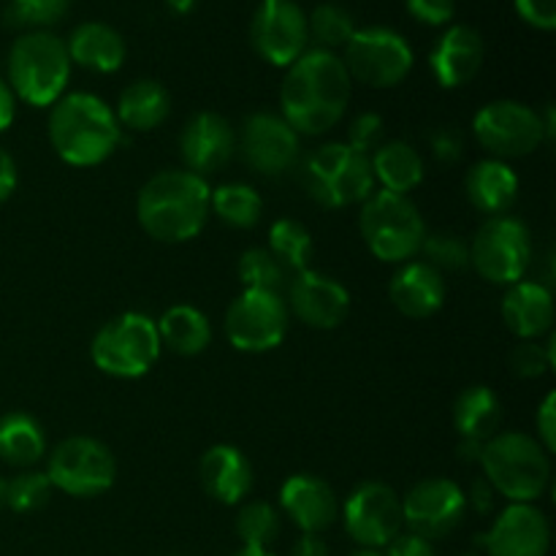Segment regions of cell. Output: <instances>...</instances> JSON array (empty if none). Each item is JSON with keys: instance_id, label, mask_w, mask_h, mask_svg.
Wrapping results in <instances>:
<instances>
[{"instance_id": "1", "label": "cell", "mask_w": 556, "mask_h": 556, "mask_svg": "<svg viewBox=\"0 0 556 556\" xmlns=\"http://www.w3.org/2000/svg\"><path fill=\"white\" fill-rule=\"evenodd\" d=\"M351 76L337 52L307 49L293 60L280 87V117L299 136L329 134L351 101Z\"/></svg>"}, {"instance_id": "2", "label": "cell", "mask_w": 556, "mask_h": 556, "mask_svg": "<svg viewBox=\"0 0 556 556\" xmlns=\"http://www.w3.org/2000/svg\"><path fill=\"white\" fill-rule=\"evenodd\" d=\"M210 182L185 168L157 172L136 199L139 226L155 242L179 244L199 237L210 217Z\"/></svg>"}, {"instance_id": "3", "label": "cell", "mask_w": 556, "mask_h": 556, "mask_svg": "<svg viewBox=\"0 0 556 556\" xmlns=\"http://www.w3.org/2000/svg\"><path fill=\"white\" fill-rule=\"evenodd\" d=\"M49 141L71 166H98L119 147L123 128L106 101L92 92H71L52 106Z\"/></svg>"}, {"instance_id": "4", "label": "cell", "mask_w": 556, "mask_h": 556, "mask_svg": "<svg viewBox=\"0 0 556 556\" xmlns=\"http://www.w3.org/2000/svg\"><path fill=\"white\" fill-rule=\"evenodd\" d=\"M483 478L510 503H535L552 483V454L527 432H497L483 443Z\"/></svg>"}, {"instance_id": "5", "label": "cell", "mask_w": 556, "mask_h": 556, "mask_svg": "<svg viewBox=\"0 0 556 556\" xmlns=\"http://www.w3.org/2000/svg\"><path fill=\"white\" fill-rule=\"evenodd\" d=\"M65 41L49 30H27L9 52V87L30 106H52L71 79Z\"/></svg>"}, {"instance_id": "6", "label": "cell", "mask_w": 556, "mask_h": 556, "mask_svg": "<svg viewBox=\"0 0 556 556\" xmlns=\"http://www.w3.org/2000/svg\"><path fill=\"white\" fill-rule=\"evenodd\" d=\"M299 182L315 204L326 210L364 204L375 193L369 155H362L345 141H331L304 157Z\"/></svg>"}, {"instance_id": "7", "label": "cell", "mask_w": 556, "mask_h": 556, "mask_svg": "<svg viewBox=\"0 0 556 556\" xmlns=\"http://www.w3.org/2000/svg\"><path fill=\"white\" fill-rule=\"evenodd\" d=\"M362 237L375 258L386 264H407L421 253L427 223L407 195L378 190L362 206Z\"/></svg>"}, {"instance_id": "8", "label": "cell", "mask_w": 556, "mask_h": 556, "mask_svg": "<svg viewBox=\"0 0 556 556\" xmlns=\"http://www.w3.org/2000/svg\"><path fill=\"white\" fill-rule=\"evenodd\" d=\"M161 348L157 324L150 315L123 313L92 337L90 358L101 372L134 380L155 367Z\"/></svg>"}, {"instance_id": "9", "label": "cell", "mask_w": 556, "mask_h": 556, "mask_svg": "<svg viewBox=\"0 0 556 556\" xmlns=\"http://www.w3.org/2000/svg\"><path fill=\"white\" fill-rule=\"evenodd\" d=\"M470 264L492 286L525 280L532 264L530 228L510 215L489 217L472 237Z\"/></svg>"}, {"instance_id": "10", "label": "cell", "mask_w": 556, "mask_h": 556, "mask_svg": "<svg viewBox=\"0 0 556 556\" xmlns=\"http://www.w3.org/2000/svg\"><path fill=\"white\" fill-rule=\"evenodd\" d=\"M47 478L52 489H60L68 497H98L114 486L117 459L101 440L76 434L58 443L49 454Z\"/></svg>"}, {"instance_id": "11", "label": "cell", "mask_w": 556, "mask_h": 556, "mask_svg": "<svg viewBox=\"0 0 556 556\" xmlns=\"http://www.w3.org/2000/svg\"><path fill=\"white\" fill-rule=\"evenodd\" d=\"M342 63H345L351 81L356 79L375 90H386V87H396L410 74L416 54L405 36L391 27L375 25L353 33L351 41L345 43Z\"/></svg>"}, {"instance_id": "12", "label": "cell", "mask_w": 556, "mask_h": 556, "mask_svg": "<svg viewBox=\"0 0 556 556\" xmlns=\"http://www.w3.org/2000/svg\"><path fill=\"white\" fill-rule=\"evenodd\" d=\"M472 134L494 161L505 163L532 155L546 141L541 114L521 101H492L481 106L472 119Z\"/></svg>"}, {"instance_id": "13", "label": "cell", "mask_w": 556, "mask_h": 556, "mask_svg": "<svg viewBox=\"0 0 556 556\" xmlns=\"http://www.w3.org/2000/svg\"><path fill=\"white\" fill-rule=\"evenodd\" d=\"M288 304L275 291H242L226 313V337L242 353H266L288 334Z\"/></svg>"}, {"instance_id": "14", "label": "cell", "mask_w": 556, "mask_h": 556, "mask_svg": "<svg viewBox=\"0 0 556 556\" xmlns=\"http://www.w3.org/2000/svg\"><path fill=\"white\" fill-rule=\"evenodd\" d=\"M345 532L358 543V548H380L383 552L402 532V500L391 486L380 481H367L351 492L342 508Z\"/></svg>"}, {"instance_id": "15", "label": "cell", "mask_w": 556, "mask_h": 556, "mask_svg": "<svg viewBox=\"0 0 556 556\" xmlns=\"http://www.w3.org/2000/svg\"><path fill=\"white\" fill-rule=\"evenodd\" d=\"M465 514L467 494L448 478H427L416 483L402 503V525L424 541L451 535L465 521Z\"/></svg>"}, {"instance_id": "16", "label": "cell", "mask_w": 556, "mask_h": 556, "mask_svg": "<svg viewBox=\"0 0 556 556\" xmlns=\"http://www.w3.org/2000/svg\"><path fill=\"white\" fill-rule=\"evenodd\" d=\"M253 49L277 68H288L307 52V14L293 0H261L250 25Z\"/></svg>"}, {"instance_id": "17", "label": "cell", "mask_w": 556, "mask_h": 556, "mask_svg": "<svg viewBox=\"0 0 556 556\" xmlns=\"http://www.w3.org/2000/svg\"><path fill=\"white\" fill-rule=\"evenodd\" d=\"M239 152L253 172L264 177H280L299 163L302 139L280 114L255 112L244 119Z\"/></svg>"}, {"instance_id": "18", "label": "cell", "mask_w": 556, "mask_h": 556, "mask_svg": "<svg viewBox=\"0 0 556 556\" xmlns=\"http://www.w3.org/2000/svg\"><path fill=\"white\" fill-rule=\"evenodd\" d=\"M288 313L309 329H337L351 313V293L334 277L320 271H302L288 288Z\"/></svg>"}, {"instance_id": "19", "label": "cell", "mask_w": 556, "mask_h": 556, "mask_svg": "<svg viewBox=\"0 0 556 556\" xmlns=\"http://www.w3.org/2000/svg\"><path fill=\"white\" fill-rule=\"evenodd\" d=\"M489 556H546L552 527L535 503H510L483 538Z\"/></svg>"}, {"instance_id": "20", "label": "cell", "mask_w": 556, "mask_h": 556, "mask_svg": "<svg viewBox=\"0 0 556 556\" xmlns=\"http://www.w3.org/2000/svg\"><path fill=\"white\" fill-rule=\"evenodd\" d=\"M233 150H237V134L231 123L215 112L193 114L179 134V155L185 161V172L199 174V177L220 172L231 161Z\"/></svg>"}, {"instance_id": "21", "label": "cell", "mask_w": 556, "mask_h": 556, "mask_svg": "<svg viewBox=\"0 0 556 556\" xmlns=\"http://www.w3.org/2000/svg\"><path fill=\"white\" fill-rule=\"evenodd\" d=\"M483 38L476 27L470 25H451L429 54V68L438 79L440 87L445 90H456V87L467 85L478 76L483 65Z\"/></svg>"}, {"instance_id": "22", "label": "cell", "mask_w": 556, "mask_h": 556, "mask_svg": "<svg viewBox=\"0 0 556 556\" xmlns=\"http://www.w3.org/2000/svg\"><path fill=\"white\" fill-rule=\"evenodd\" d=\"M280 510L304 532L320 535L340 516L334 489L315 476H291L280 489Z\"/></svg>"}, {"instance_id": "23", "label": "cell", "mask_w": 556, "mask_h": 556, "mask_svg": "<svg viewBox=\"0 0 556 556\" xmlns=\"http://www.w3.org/2000/svg\"><path fill=\"white\" fill-rule=\"evenodd\" d=\"M389 299L405 318H429L445 302V277L427 261H407L391 277Z\"/></svg>"}, {"instance_id": "24", "label": "cell", "mask_w": 556, "mask_h": 556, "mask_svg": "<svg viewBox=\"0 0 556 556\" xmlns=\"http://www.w3.org/2000/svg\"><path fill=\"white\" fill-rule=\"evenodd\" d=\"M204 492L223 505H239L253 489V465L233 445H212L199 462Z\"/></svg>"}, {"instance_id": "25", "label": "cell", "mask_w": 556, "mask_h": 556, "mask_svg": "<svg viewBox=\"0 0 556 556\" xmlns=\"http://www.w3.org/2000/svg\"><path fill=\"white\" fill-rule=\"evenodd\" d=\"M503 320L521 340H538L554 326V293L543 282L519 280L503 299Z\"/></svg>"}, {"instance_id": "26", "label": "cell", "mask_w": 556, "mask_h": 556, "mask_svg": "<svg viewBox=\"0 0 556 556\" xmlns=\"http://www.w3.org/2000/svg\"><path fill=\"white\" fill-rule=\"evenodd\" d=\"M71 63L96 74H114L125 63V41L106 22H85L65 41Z\"/></svg>"}, {"instance_id": "27", "label": "cell", "mask_w": 556, "mask_h": 556, "mask_svg": "<svg viewBox=\"0 0 556 556\" xmlns=\"http://www.w3.org/2000/svg\"><path fill=\"white\" fill-rule=\"evenodd\" d=\"M465 190L467 199L478 212L497 217L514 206L516 195H519V177L505 161L486 157V161L476 163L470 168L465 179Z\"/></svg>"}, {"instance_id": "28", "label": "cell", "mask_w": 556, "mask_h": 556, "mask_svg": "<svg viewBox=\"0 0 556 556\" xmlns=\"http://www.w3.org/2000/svg\"><path fill=\"white\" fill-rule=\"evenodd\" d=\"M375 185L389 193L407 195L424 182V157L407 141H383L378 150L369 155Z\"/></svg>"}, {"instance_id": "29", "label": "cell", "mask_w": 556, "mask_h": 556, "mask_svg": "<svg viewBox=\"0 0 556 556\" xmlns=\"http://www.w3.org/2000/svg\"><path fill=\"white\" fill-rule=\"evenodd\" d=\"M168 112H172V96L166 87L155 79H139L130 81L119 92L114 117H117L119 128L125 125L134 134H141V130H155L168 117Z\"/></svg>"}, {"instance_id": "30", "label": "cell", "mask_w": 556, "mask_h": 556, "mask_svg": "<svg viewBox=\"0 0 556 556\" xmlns=\"http://www.w3.org/2000/svg\"><path fill=\"white\" fill-rule=\"evenodd\" d=\"M155 324L161 345H166L172 353H179V356H199L212 342L210 320L193 304H174Z\"/></svg>"}, {"instance_id": "31", "label": "cell", "mask_w": 556, "mask_h": 556, "mask_svg": "<svg viewBox=\"0 0 556 556\" xmlns=\"http://www.w3.org/2000/svg\"><path fill=\"white\" fill-rule=\"evenodd\" d=\"M47 454L43 427L27 413H5L0 416V459L20 470H30Z\"/></svg>"}, {"instance_id": "32", "label": "cell", "mask_w": 556, "mask_h": 556, "mask_svg": "<svg viewBox=\"0 0 556 556\" xmlns=\"http://www.w3.org/2000/svg\"><path fill=\"white\" fill-rule=\"evenodd\" d=\"M503 421V405L500 396L486 386H470L462 391L454 402V427L462 440H481L486 443L494 438Z\"/></svg>"}, {"instance_id": "33", "label": "cell", "mask_w": 556, "mask_h": 556, "mask_svg": "<svg viewBox=\"0 0 556 556\" xmlns=\"http://www.w3.org/2000/svg\"><path fill=\"white\" fill-rule=\"evenodd\" d=\"M210 210L215 212L217 220L231 228H253L264 215V201L258 190L244 182H228L212 190Z\"/></svg>"}, {"instance_id": "34", "label": "cell", "mask_w": 556, "mask_h": 556, "mask_svg": "<svg viewBox=\"0 0 556 556\" xmlns=\"http://www.w3.org/2000/svg\"><path fill=\"white\" fill-rule=\"evenodd\" d=\"M266 250L286 266V271L302 275V271L309 269V261H313V237L299 220L280 217V220L271 223L269 248Z\"/></svg>"}, {"instance_id": "35", "label": "cell", "mask_w": 556, "mask_h": 556, "mask_svg": "<svg viewBox=\"0 0 556 556\" xmlns=\"http://www.w3.org/2000/svg\"><path fill=\"white\" fill-rule=\"evenodd\" d=\"M356 22L348 9L337 3H324L318 9H313V14L307 16V36L315 43V49H326V52H334V49H345V43L351 41L353 33H356Z\"/></svg>"}, {"instance_id": "36", "label": "cell", "mask_w": 556, "mask_h": 556, "mask_svg": "<svg viewBox=\"0 0 556 556\" xmlns=\"http://www.w3.org/2000/svg\"><path fill=\"white\" fill-rule=\"evenodd\" d=\"M237 275L244 291H275L280 293L288 282V271L266 248L244 250L237 264Z\"/></svg>"}, {"instance_id": "37", "label": "cell", "mask_w": 556, "mask_h": 556, "mask_svg": "<svg viewBox=\"0 0 556 556\" xmlns=\"http://www.w3.org/2000/svg\"><path fill=\"white\" fill-rule=\"evenodd\" d=\"M237 535L242 546L269 548L271 541L280 535V510L266 500L244 503L237 514Z\"/></svg>"}, {"instance_id": "38", "label": "cell", "mask_w": 556, "mask_h": 556, "mask_svg": "<svg viewBox=\"0 0 556 556\" xmlns=\"http://www.w3.org/2000/svg\"><path fill=\"white\" fill-rule=\"evenodd\" d=\"M71 9V0H9L5 22L14 27H49L63 20Z\"/></svg>"}, {"instance_id": "39", "label": "cell", "mask_w": 556, "mask_h": 556, "mask_svg": "<svg viewBox=\"0 0 556 556\" xmlns=\"http://www.w3.org/2000/svg\"><path fill=\"white\" fill-rule=\"evenodd\" d=\"M421 253L427 255V264L443 275V271H462L470 266V244L456 233H432L424 239Z\"/></svg>"}, {"instance_id": "40", "label": "cell", "mask_w": 556, "mask_h": 556, "mask_svg": "<svg viewBox=\"0 0 556 556\" xmlns=\"http://www.w3.org/2000/svg\"><path fill=\"white\" fill-rule=\"evenodd\" d=\"M49 494H52V483H49L47 472L25 470L9 481V505L5 508L16 510V514H33L49 503Z\"/></svg>"}, {"instance_id": "41", "label": "cell", "mask_w": 556, "mask_h": 556, "mask_svg": "<svg viewBox=\"0 0 556 556\" xmlns=\"http://www.w3.org/2000/svg\"><path fill=\"white\" fill-rule=\"evenodd\" d=\"M554 345H556L554 337L548 345H541L538 340H521V345H516L514 353H510V358H508L510 372L519 375V378H525V380L541 378L543 372H548V369L554 367V362H556Z\"/></svg>"}, {"instance_id": "42", "label": "cell", "mask_w": 556, "mask_h": 556, "mask_svg": "<svg viewBox=\"0 0 556 556\" xmlns=\"http://www.w3.org/2000/svg\"><path fill=\"white\" fill-rule=\"evenodd\" d=\"M383 136H386L383 117L375 112H364L358 114V117L351 123V128H348L345 144L353 147L356 152H362V155H372V152L383 144Z\"/></svg>"}, {"instance_id": "43", "label": "cell", "mask_w": 556, "mask_h": 556, "mask_svg": "<svg viewBox=\"0 0 556 556\" xmlns=\"http://www.w3.org/2000/svg\"><path fill=\"white\" fill-rule=\"evenodd\" d=\"M407 14L429 27H443L454 20V0H405Z\"/></svg>"}, {"instance_id": "44", "label": "cell", "mask_w": 556, "mask_h": 556, "mask_svg": "<svg viewBox=\"0 0 556 556\" xmlns=\"http://www.w3.org/2000/svg\"><path fill=\"white\" fill-rule=\"evenodd\" d=\"M516 14L530 27L552 33L556 27V0H514Z\"/></svg>"}, {"instance_id": "45", "label": "cell", "mask_w": 556, "mask_h": 556, "mask_svg": "<svg viewBox=\"0 0 556 556\" xmlns=\"http://www.w3.org/2000/svg\"><path fill=\"white\" fill-rule=\"evenodd\" d=\"M535 427H538V434H535L538 443H541L548 454H554L556 448V396L554 394H546L543 405L538 407Z\"/></svg>"}, {"instance_id": "46", "label": "cell", "mask_w": 556, "mask_h": 556, "mask_svg": "<svg viewBox=\"0 0 556 556\" xmlns=\"http://www.w3.org/2000/svg\"><path fill=\"white\" fill-rule=\"evenodd\" d=\"M429 141H432V155L438 157L440 163H456L462 157V150H465L462 134L454 128L434 130V134L429 136Z\"/></svg>"}, {"instance_id": "47", "label": "cell", "mask_w": 556, "mask_h": 556, "mask_svg": "<svg viewBox=\"0 0 556 556\" xmlns=\"http://www.w3.org/2000/svg\"><path fill=\"white\" fill-rule=\"evenodd\" d=\"M386 556H438L434 554L432 541H424V538L413 535V532H400L394 541L386 546Z\"/></svg>"}, {"instance_id": "48", "label": "cell", "mask_w": 556, "mask_h": 556, "mask_svg": "<svg viewBox=\"0 0 556 556\" xmlns=\"http://www.w3.org/2000/svg\"><path fill=\"white\" fill-rule=\"evenodd\" d=\"M16 179L20 177H16L14 157H11L9 150L0 147V204L11 199V193L16 190Z\"/></svg>"}, {"instance_id": "49", "label": "cell", "mask_w": 556, "mask_h": 556, "mask_svg": "<svg viewBox=\"0 0 556 556\" xmlns=\"http://www.w3.org/2000/svg\"><path fill=\"white\" fill-rule=\"evenodd\" d=\"M467 505H472V508L478 510V514H489L494 505V489L489 486L486 478H481V481L472 483L470 489V497H467Z\"/></svg>"}, {"instance_id": "50", "label": "cell", "mask_w": 556, "mask_h": 556, "mask_svg": "<svg viewBox=\"0 0 556 556\" xmlns=\"http://www.w3.org/2000/svg\"><path fill=\"white\" fill-rule=\"evenodd\" d=\"M14 117H16V96L11 92L9 81L0 79V134H5V130L11 128Z\"/></svg>"}, {"instance_id": "51", "label": "cell", "mask_w": 556, "mask_h": 556, "mask_svg": "<svg viewBox=\"0 0 556 556\" xmlns=\"http://www.w3.org/2000/svg\"><path fill=\"white\" fill-rule=\"evenodd\" d=\"M291 556H331V554L320 535H302L296 541V546L291 548Z\"/></svg>"}, {"instance_id": "52", "label": "cell", "mask_w": 556, "mask_h": 556, "mask_svg": "<svg viewBox=\"0 0 556 556\" xmlns=\"http://www.w3.org/2000/svg\"><path fill=\"white\" fill-rule=\"evenodd\" d=\"M481 454H483L481 440H462L459 443V459L462 462H470V465H476V462H481Z\"/></svg>"}, {"instance_id": "53", "label": "cell", "mask_w": 556, "mask_h": 556, "mask_svg": "<svg viewBox=\"0 0 556 556\" xmlns=\"http://www.w3.org/2000/svg\"><path fill=\"white\" fill-rule=\"evenodd\" d=\"M166 3L174 14H190L195 9V0H166Z\"/></svg>"}, {"instance_id": "54", "label": "cell", "mask_w": 556, "mask_h": 556, "mask_svg": "<svg viewBox=\"0 0 556 556\" xmlns=\"http://www.w3.org/2000/svg\"><path fill=\"white\" fill-rule=\"evenodd\" d=\"M233 556H275V554H271L269 548H250V546H242Z\"/></svg>"}, {"instance_id": "55", "label": "cell", "mask_w": 556, "mask_h": 556, "mask_svg": "<svg viewBox=\"0 0 556 556\" xmlns=\"http://www.w3.org/2000/svg\"><path fill=\"white\" fill-rule=\"evenodd\" d=\"M9 505V481L5 478H0V510Z\"/></svg>"}, {"instance_id": "56", "label": "cell", "mask_w": 556, "mask_h": 556, "mask_svg": "<svg viewBox=\"0 0 556 556\" xmlns=\"http://www.w3.org/2000/svg\"><path fill=\"white\" fill-rule=\"evenodd\" d=\"M351 556H386L380 548H358V552H353Z\"/></svg>"}, {"instance_id": "57", "label": "cell", "mask_w": 556, "mask_h": 556, "mask_svg": "<svg viewBox=\"0 0 556 556\" xmlns=\"http://www.w3.org/2000/svg\"><path fill=\"white\" fill-rule=\"evenodd\" d=\"M465 556H481V554H465Z\"/></svg>"}]
</instances>
